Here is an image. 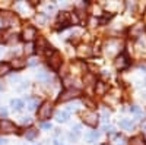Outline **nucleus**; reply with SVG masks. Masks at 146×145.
<instances>
[{
  "label": "nucleus",
  "instance_id": "obj_1",
  "mask_svg": "<svg viewBox=\"0 0 146 145\" xmlns=\"http://www.w3.org/2000/svg\"><path fill=\"white\" fill-rule=\"evenodd\" d=\"M82 119H83V122L86 123L88 126H92V128H95L96 125H98V120H100L98 114H96L95 112H92V110L82 112Z\"/></svg>",
  "mask_w": 146,
  "mask_h": 145
},
{
  "label": "nucleus",
  "instance_id": "obj_2",
  "mask_svg": "<svg viewBox=\"0 0 146 145\" xmlns=\"http://www.w3.org/2000/svg\"><path fill=\"white\" fill-rule=\"evenodd\" d=\"M51 112H53V106L50 101H44L40 108H38V119L40 120H45L51 116Z\"/></svg>",
  "mask_w": 146,
  "mask_h": 145
},
{
  "label": "nucleus",
  "instance_id": "obj_3",
  "mask_svg": "<svg viewBox=\"0 0 146 145\" xmlns=\"http://www.w3.org/2000/svg\"><path fill=\"white\" fill-rule=\"evenodd\" d=\"M120 48H121V43L118 40H110L107 43V48H105V53L108 57H113L117 53H120Z\"/></svg>",
  "mask_w": 146,
  "mask_h": 145
},
{
  "label": "nucleus",
  "instance_id": "obj_4",
  "mask_svg": "<svg viewBox=\"0 0 146 145\" xmlns=\"http://www.w3.org/2000/svg\"><path fill=\"white\" fill-rule=\"evenodd\" d=\"M78 95H80V91H79V90H76V88H67V90H64L62 94H60L58 101L64 103V101H69V100L76 98Z\"/></svg>",
  "mask_w": 146,
  "mask_h": 145
},
{
  "label": "nucleus",
  "instance_id": "obj_5",
  "mask_svg": "<svg viewBox=\"0 0 146 145\" xmlns=\"http://www.w3.org/2000/svg\"><path fill=\"white\" fill-rule=\"evenodd\" d=\"M48 65L53 70H58L60 66H62V54L58 51H53L50 54V59H48Z\"/></svg>",
  "mask_w": 146,
  "mask_h": 145
},
{
  "label": "nucleus",
  "instance_id": "obj_6",
  "mask_svg": "<svg viewBox=\"0 0 146 145\" xmlns=\"http://www.w3.org/2000/svg\"><path fill=\"white\" fill-rule=\"evenodd\" d=\"M16 130L15 123H12L10 120H2L0 122V132L2 134H12V132Z\"/></svg>",
  "mask_w": 146,
  "mask_h": 145
},
{
  "label": "nucleus",
  "instance_id": "obj_7",
  "mask_svg": "<svg viewBox=\"0 0 146 145\" xmlns=\"http://www.w3.org/2000/svg\"><path fill=\"white\" fill-rule=\"evenodd\" d=\"M129 63L130 62H129L127 56L123 53H120V56H117V59H115V67L117 69H126L129 66Z\"/></svg>",
  "mask_w": 146,
  "mask_h": 145
},
{
  "label": "nucleus",
  "instance_id": "obj_8",
  "mask_svg": "<svg viewBox=\"0 0 146 145\" xmlns=\"http://www.w3.org/2000/svg\"><path fill=\"white\" fill-rule=\"evenodd\" d=\"M22 37L25 41H32L35 37H36V29L34 27H27L22 32Z\"/></svg>",
  "mask_w": 146,
  "mask_h": 145
},
{
  "label": "nucleus",
  "instance_id": "obj_9",
  "mask_svg": "<svg viewBox=\"0 0 146 145\" xmlns=\"http://www.w3.org/2000/svg\"><path fill=\"white\" fill-rule=\"evenodd\" d=\"M92 54V48L88 44H80L78 47V56L79 57H89Z\"/></svg>",
  "mask_w": 146,
  "mask_h": 145
},
{
  "label": "nucleus",
  "instance_id": "obj_10",
  "mask_svg": "<svg viewBox=\"0 0 146 145\" xmlns=\"http://www.w3.org/2000/svg\"><path fill=\"white\" fill-rule=\"evenodd\" d=\"M95 92H96V95H104L107 92V84L102 81L96 82L95 84Z\"/></svg>",
  "mask_w": 146,
  "mask_h": 145
},
{
  "label": "nucleus",
  "instance_id": "obj_11",
  "mask_svg": "<svg viewBox=\"0 0 146 145\" xmlns=\"http://www.w3.org/2000/svg\"><path fill=\"white\" fill-rule=\"evenodd\" d=\"M38 97H29V98H27V104H28V110H35L36 107H38Z\"/></svg>",
  "mask_w": 146,
  "mask_h": 145
},
{
  "label": "nucleus",
  "instance_id": "obj_12",
  "mask_svg": "<svg viewBox=\"0 0 146 145\" xmlns=\"http://www.w3.org/2000/svg\"><path fill=\"white\" fill-rule=\"evenodd\" d=\"M120 126L123 128V129H127V130H131L133 128H135V122L130 119H123V120H120Z\"/></svg>",
  "mask_w": 146,
  "mask_h": 145
},
{
  "label": "nucleus",
  "instance_id": "obj_13",
  "mask_svg": "<svg viewBox=\"0 0 146 145\" xmlns=\"http://www.w3.org/2000/svg\"><path fill=\"white\" fill-rule=\"evenodd\" d=\"M83 82L86 84V85H92V84H96V78H95L94 74H85Z\"/></svg>",
  "mask_w": 146,
  "mask_h": 145
},
{
  "label": "nucleus",
  "instance_id": "obj_14",
  "mask_svg": "<svg viewBox=\"0 0 146 145\" xmlns=\"http://www.w3.org/2000/svg\"><path fill=\"white\" fill-rule=\"evenodd\" d=\"M36 48H38V50H41V51L47 50V48H48V43H47V40L42 38V37H40V38H38V43H36Z\"/></svg>",
  "mask_w": 146,
  "mask_h": 145
},
{
  "label": "nucleus",
  "instance_id": "obj_15",
  "mask_svg": "<svg viewBox=\"0 0 146 145\" xmlns=\"http://www.w3.org/2000/svg\"><path fill=\"white\" fill-rule=\"evenodd\" d=\"M130 145H146V142H145L143 136L137 135V136H133V138L130 139Z\"/></svg>",
  "mask_w": 146,
  "mask_h": 145
},
{
  "label": "nucleus",
  "instance_id": "obj_16",
  "mask_svg": "<svg viewBox=\"0 0 146 145\" xmlns=\"http://www.w3.org/2000/svg\"><path fill=\"white\" fill-rule=\"evenodd\" d=\"M56 119H57V122H66L69 119V113L67 112H57Z\"/></svg>",
  "mask_w": 146,
  "mask_h": 145
},
{
  "label": "nucleus",
  "instance_id": "obj_17",
  "mask_svg": "<svg viewBox=\"0 0 146 145\" xmlns=\"http://www.w3.org/2000/svg\"><path fill=\"white\" fill-rule=\"evenodd\" d=\"M98 138H100V134L96 130L91 132V134H88V135H85V139H86L88 142H94V141H96Z\"/></svg>",
  "mask_w": 146,
  "mask_h": 145
},
{
  "label": "nucleus",
  "instance_id": "obj_18",
  "mask_svg": "<svg viewBox=\"0 0 146 145\" xmlns=\"http://www.w3.org/2000/svg\"><path fill=\"white\" fill-rule=\"evenodd\" d=\"M36 135H38V130H36V129H34V128H31V129H28L27 132H25V138L27 139H34Z\"/></svg>",
  "mask_w": 146,
  "mask_h": 145
},
{
  "label": "nucleus",
  "instance_id": "obj_19",
  "mask_svg": "<svg viewBox=\"0 0 146 145\" xmlns=\"http://www.w3.org/2000/svg\"><path fill=\"white\" fill-rule=\"evenodd\" d=\"M27 65V62L23 59H15L13 62H12V65L10 66H13V67H16V69H21V67H23Z\"/></svg>",
  "mask_w": 146,
  "mask_h": 145
},
{
  "label": "nucleus",
  "instance_id": "obj_20",
  "mask_svg": "<svg viewBox=\"0 0 146 145\" xmlns=\"http://www.w3.org/2000/svg\"><path fill=\"white\" fill-rule=\"evenodd\" d=\"M10 106L13 110H21V108L23 107V101L22 100H12L10 101Z\"/></svg>",
  "mask_w": 146,
  "mask_h": 145
},
{
  "label": "nucleus",
  "instance_id": "obj_21",
  "mask_svg": "<svg viewBox=\"0 0 146 145\" xmlns=\"http://www.w3.org/2000/svg\"><path fill=\"white\" fill-rule=\"evenodd\" d=\"M130 112H131L133 114H136L137 117H143V116H145L143 110H142V108H139L137 106H131V107H130Z\"/></svg>",
  "mask_w": 146,
  "mask_h": 145
},
{
  "label": "nucleus",
  "instance_id": "obj_22",
  "mask_svg": "<svg viewBox=\"0 0 146 145\" xmlns=\"http://www.w3.org/2000/svg\"><path fill=\"white\" fill-rule=\"evenodd\" d=\"M142 29H143V25H142V23H136V25L131 28L130 34H131V35H136V37H137V35L142 32Z\"/></svg>",
  "mask_w": 146,
  "mask_h": 145
},
{
  "label": "nucleus",
  "instance_id": "obj_23",
  "mask_svg": "<svg viewBox=\"0 0 146 145\" xmlns=\"http://www.w3.org/2000/svg\"><path fill=\"white\" fill-rule=\"evenodd\" d=\"M15 9L18 10V12H23V13H27V10H28V6L25 5V3H18L16 6H15Z\"/></svg>",
  "mask_w": 146,
  "mask_h": 145
},
{
  "label": "nucleus",
  "instance_id": "obj_24",
  "mask_svg": "<svg viewBox=\"0 0 146 145\" xmlns=\"http://www.w3.org/2000/svg\"><path fill=\"white\" fill-rule=\"evenodd\" d=\"M9 70H10L9 63H0V74H7Z\"/></svg>",
  "mask_w": 146,
  "mask_h": 145
},
{
  "label": "nucleus",
  "instance_id": "obj_25",
  "mask_svg": "<svg viewBox=\"0 0 146 145\" xmlns=\"http://www.w3.org/2000/svg\"><path fill=\"white\" fill-rule=\"evenodd\" d=\"M67 19H69V13H67V12H62V13L58 15V21H60V22L67 23Z\"/></svg>",
  "mask_w": 146,
  "mask_h": 145
},
{
  "label": "nucleus",
  "instance_id": "obj_26",
  "mask_svg": "<svg viewBox=\"0 0 146 145\" xmlns=\"http://www.w3.org/2000/svg\"><path fill=\"white\" fill-rule=\"evenodd\" d=\"M53 10H54V6H53V5H47V6H45V15H47V16L51 15L50 12H53Z\"/></svg>",
  "mask_w": 146,
  "mask_h": 145
},
{
  "label": "nucleus",
  "instance_id": "obj_27",
  "mask_svg": "<svg viewBox=\"0 0 146 145\" xmlns=\"http://www.w3.org/2000/svg\"><path fill=\"white\" fill-rule=\"evenodd\" d=\"M83 103H85V104H86V106H89L91 108H94V107H95V104H94V101H91V100H88V98H85V100H83Z\"/></svg>",
  "mask_w": 146,
  "mask_h": 145
},
{
  "label": "nucleus",
  "instance_id": "obj_28",
  "mask_svg": "<svg viewBox=\"0 0 146 145\" xmlns=\"http://www.w3.org/2000/svg\"><path fill=\"white\" fill-rule=\"evenodd\" d=\"M41 128H42V129H45V130H48V129H51V123L44 122V123H41Z\"/></svg>",
  "mask_w": 146,
  "mask_h": 145
},
{
  "label": "nucleus",
  "instance_id": "obj_29",
  "mask_svg": "<svg viewBox=\"0 0 146 145\" xmlns=\"http://www.w3.org/2000/svg\"><path fill=\"white\" fill-rule=\"evenodd\" d=\"M25 51H27V53H28V54H31V53H32V51H34V50H32V45H31V44H29V45H28V47H25Z\"/></svg>",
  "mask_w": 146,
  "mask_h": 145
},
{
  "label": "nucleus",
  "instance_id": "obj_30",
  "mask_svg": "<svg viewBox=\"0 0 146 145\" xmlns=\"http://www.w3.org/2000/svg\"><path fill=\"white\" fill-rule=\"evenodd\" d=\"M18 41V35H12V38L9 40V43H16Z\"/></svg>",
  "mask_w": 146,
  "mask_h": 145
},
{
  "label": "nucleus",
  "instance_id": "obj_31",
  "mask_svg": "<svg viewBox=\"0 0 146 145\" xmlns=\"http://www.w3.org/2000/svg\"><path fill=\"white\" fill-rule=\"evenodd\" d=\"M22 122L28 125V123H31V119H29V117H25V119H23V120H22Z\"/></svg>",
  "mask_w": 146,
  "mask_h": 145
},
{
  "label": "nucleus",
  "instance_id": "obj_32",
  "mask_svg": "<svg viewBox=\"0 0 146 145\" xmlns=\"http://www.w3.org/2000/svg\"><path fill=\"white\" fill-rule=\"evenodd\" d=\"M0 114H3V116H6V114H7V112L5 110V108H0Z\"/></svg>",
  "mask_w": 146,
  "mask_h": 145
},
{
  "label": "nucleus",
  "instance_id": "obj_33",
  "mask_svg": "<svg viewBox=\"0 0 146 145\" xmlns=\"http://www.w3.org/2000/svg\"><path fill=\"white\" fill-rule=\"evenodd\" d=\"M142 130H143V134L146 135V122H145V123L142 125Z\"/></svg>",
  "mask_w": 146,
  "mask_h": 145
},
{
  "label": "nucleus",
  "instance_id": "obj_34",
  "mask_svg": "<svg viewBox=\"0 0 146 145\" xmlns=\"http://www.w3.org/2000/svg\"><path fill=\"white\" fill-rule=\"evenodd\" d=\"M5 144H6V141H5V139H0V145H5Z\"/></svg>",
  "mask_w": 146,
  "mask_h": 145
},
{
  "label": "nucleus",
  "instance_id": "obj_35",
  "mask_svg": "<svg viewBox=\"0 0 146 145\" xmlns=\"http://www.w3.org/2000/svg\"><path fill=\"white\" fill-rule=\"evenodd\" d=\"M143 95H145V97H143V98H145V100H146V92H145V94H143Z\"/></svg>",
  "mask_w": 146,
  "mask_h": 145
},
{
  "label": "nucleus",
  "instance_id": "obj_36",
  "mask_svg": "<svg viewBox=\"0 0 146 145\" xmlns=\"http://www.w3.org/2000/svg\"><path fill=\"white\" fill-rule=\"evenodd\" d=\"M2 53H3V51H2V50H0V56H2Z\"/></svg>",
  "mask_w": 146,
  "mask_h": 145
},
{
  "label": "nucleus",
  "instance_id": "obj_37",
  "mask_svg": "<svg viewBox=\"0 0 146 145\" xmlns=\"http://www.w3.org/2000/svg\"><path fill=\"white\" fill-rule=\"evenodd\" d=\"M0 41H2V35H0Z\"/></svg>",
  "mask_w": 146,
  "mask_h": 145
},
{
  "label": "nucleus",
  "instance_id": "obj_38",
  "mask_svg": "<svg viewBox=\"0 0 146 145\" xmlns=\"http://www.w3.org/2000/svg\"><path fill=\"white\" fill-rule=\"evenodd\" d=\"M102 145H108V144H102Z\"/></svg>",
  "mask_w": 146,
  "mask_h": 145
}]
</instances>
